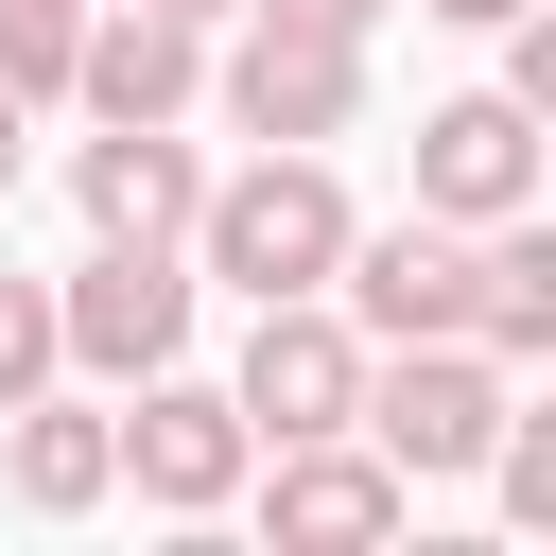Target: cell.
<instances>
[{
    "label": "cell",
    "mask_w": 556,
    "mask_h": 556,
    "mask_svg": "<svg viewBox=\"0 0 556 556\" xmlns=\"http://www.w3.org/2000/svg\"><path fill=\"white\" fill-rule=\"evenodd\" d=\"M348 174H330V139H261L243 174H208L191 191V278H226V295H330V261H348Z\"/></svg>",
    "instance_id": "1"
},
{
    "label": "cell",
    "mask_w": 556,
    "mask_h": 556,
    "mask_svg": "<svg viewBox=\"0 0 556 556\" xmlns=\"http://www.w3.org/2000/svg\"><path fill=\"white\" fill-rule=\"evenodd\" d=\"M504 382H521V365H486L469 330H417V348H365V400H348V434H365L400 486H452V469H486V434H504Z\"/></svg>",
    "instance_id": "2"
},
{
    "label": "cell",
    "mask_w": 556,
    "mask_h": 556,
    "mask_svg": "<svg viewBox=\"0 0 556 556\" xmlns=\"http://www.w3.org/2000/svg\"><path fill=\"white\" fill-rule=\"evenodd\" d=\"M104 434H122V486H139L156 521H226V504H243V469H261L243 400H226V382H191V348H174V365H139V382L104 400Z\"/></svg>",
    "instance_id": "3"
},
{
    "label": "cell",
    "mask_w": 556,
    "mask_h": 556,
    "mask_svg": "<svg viewBox=\"0 0 556 556\" xmlns=\"http://www.w3.org/2000/svg\"><path fill=\"white\" fill-rule=\"evenodd\" d=\"M191 313H208L191 243H87V261L52 278V348H70V382H139V365H174Z\"/></svg>",
    "instance_id": "4"
},
{
    "label": "cell",
    "mask_w": 556,
    "mask_h": 556,
    "mask_svg": "<svg viewBox=\"0 0 556 556\" xmlns=\"http://www.w3.org/2000/svg\"><path fill=\"white\" fill-rule=\"evenodd\" d=\"M208 104H226L243 139H348V122H365V35L208 17Z\"/></svg>",
    "instance_id": "5"
},
{
    "label": "cell",
    "mask_w": 556,
    "mask_h": 556,
    "mask_svg": "<svg viewBox=\"0 0 556 556\" xmlns=\"http://www.w3.org/2000/svg\"><path fill=\"white\" fill-rule=\"evenodd\" d=\"M226 400H243L261 452L348 434V400H365V330H348L330 295H243V365H226Z\"/></svg>",
    "instance_id": "6"
},
{
    "label": "cell",
    "mask_w": 556,
    "mask_h": 556,
    "mask_svg": "<svg viewBox=\"0 0 556 556\" xmlns=\"http://www.w3.org/2000/svg\"><path fill=\"white\" fill-rule=\"evenodd\" d=\"M330 313H348L365 348L469 330V226H434V208H400V226H348V261H330Z\"/></svg>",
    "instance_id": "7"
},
{
    "label": "cell",
    "mask_w": 556,
    "mask_h": 556,
    "mask_svg": "<svg viewBox=\"0 0 556 556\" xmlns=\"http://www.w3.org/2000/svg\"><path fill=\"white\" fill-rule=\"evenodd\" d=\"M261 486V521H278V556H382L400 521H417V486L365 452V434H295L278 469H243Z\"/></svg>",
    "instance_id": "8"
},
{
    "label": "cell",
    "mask_w": 556,
    "mask_h": 556,
    "mask_svg": "<svg viewBox=\"0 0 556 556\" xmlns=\"http://www.w3.org/2000/svg\"><path fill=\"white\" fill-rule=\"evenodd\" d=\"M417 208H434V226H504V208H539V104H504V87L417 104Z\"/></svg>",
    "instance_id": "9"
},
{
    "label": "cell",
    "mask_w": 556,
    "mask_h": 556,
    "mask_svg": "<svg viewBox=\"0 0 556 556\" xmlns=\"http://www.w3.org/2000/svg\"><path fill=\"white\" fill-rule=\"evenodd\" d=\"M70 104H87V122H191V104H208V35H191V17H139V0H87Z\"/></svg>",
    "instance_id": "10"
},
{
    "label": "cell",
    "mask_w": 556,
    "mask_h": 556,
    "mask_svg": "<svg viewBox=\"0 0 556 556\" xmlns=\"http://www.w3.org/2000/svg\"><path fill=\"white\" fill-rule=\"evenodd\" d=\"M191 191H208V156H191L174 122H87V139H70V208H87V243H174Z\"/></svg>",
    "instance_id": "11"
},
{
    "label": "cell",
    "mask_w": 556,
    "mask_h": 556,
    "mask_svg": "<svg viewBox=\"0 0 556 556\" xmlns=\"http://www.w3.org/2000/svg\"><path fill=\"white\" fill-rule=\"evenodd\" d=\"M0 486H17L35 521H87V504L122 486V434H104V400H70V382L0 400Z\"/></svg>",
    "instance_id": "12"
},
{
    "label": "cell",
    "mask_w": 556,
    "mask_h": 556,
    "mask_svg": "<svg viewBox=\"0 0 556 556\" xmlns=\"http://www.w3.org/2000/svg\"><path fill=\"white\" fill-rule=\"evenodd\" d=\"M469 348L486 365H556V226L539 208L469 226Z\"/></svg>",
    "instance_id": "13"
},
{
    "label": "cell",
    "mask_w": 556,
    "mask_h": 556,
    "mask_svg": "<svg viewBox=\"0 0 556 556\" xmlns=\"http://www.w3.org/2000/svg\"><path fill=\"white\" fill-rule=\"evenodd\" d=\"M486 486H504V521H521V539H556V417H539L521 382H504V434H486Z\"/></svg>",
    "instance_id": "14"
},
{
    "label": "cell",
    "mask_w": 556,
    "mask_h": 556,
    "mask_svg": "<svg viewBox=\"0 0 556 556\" xmlns=\"http://www.w3.org/2000/svg\"><path fill=\"white\" fill-rule=\"evenodd\" d=\"M70 35H87V0H0V87L70 104Z\"/></svg>",
    "instance_id": "15"
},
{
    "label": "cell",
    "mask_w": 556,
    "mask_h": 556,
    "mask_svg": "<svg viewBox=\"0 0 556 556\" xmlns=\"http://www.w3.org/2000/svg\"><path fill=\"white\" fill-rule=\"evenodd\" d=\"M35 382H70V348H52V278L0 261V400H35Z\"/></svg>",
    "instance_id": "16"
},
{
    "label": "cell",
    "mask_w": 556,
    "mask_h": 556,
    "mask_svg": "<svg viewBox=\"0 0 556 556\" xmlns=\"http://www.w3.org/2000/svg\"><path fill=\"white\" fill-rule=\"evenodd\" d=\"M243 17H295V35H382V0H243Z\"/></svg>",
    "instance_id": "17"
},
{
    "label": "cell",
    "mask_w": 556,
    "mask_h": 556,
    "mask_svg": "<svg viewBox=\"0 0 556 556\" xmlns=\"http://www.w3.org/2000/svg\"><path fill=\"white\" fill-rule=\"evenodd\" d=\"M417 17H452V35H504V17H521V0H417Z\"/></svg>",
    "instance_id": "18"
},
{
    "label": "cell",
    "mask_w": 556,
    "mask_h": 556,
    "mask_svg": "<svg viewBox=\"0 0 556 556\" xmlns=\"http://www.w3.org/2000/svg\"><path fill=\"white\" fill-rule=\"evenodd\" d=\"M17 122H35V104H17V87H0V191H17Z\"/></svg>",
    "instance_id": "19"
},
{
    "label": "cell",
    "mask_w": 556,
    "mask_h": 556,
    "mask_svg": "<svg viewBox=\"0 0 556 556\" xmlns=\"http://www.w3.org/2000/svg\"><path fill=\"white\" fill-rule=\"evenodd\" d=\"M139 17H191V35H208V17H243V0H139Z\"/></svg>",
    "instance_id": "20"
}]
</instances>
